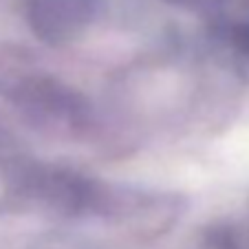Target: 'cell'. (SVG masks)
Wrapping results in <instances>:
<instances>
[{"instance_id": "obj_2", "label": "cell", "mask_w": 249, "mask_h": 249, "mask_svg": "<svg viewBox=\"0 0 249 249\" xmlns=\"http://www.w3.org/2000/svg\"><path fill=\"white\" fill-rule=\"evenodd\" d=\"M16 102L27 115L47 126L77 132L89 126L90 110L80 93L53 80H29L16 90Z\"/></svg>"}, {"instance_id": "obj_5", "label": "cell", "mask_w": 249, "mask_h": 249, "mask_svg": "<svg viewBox=\"0 0 249 249\" xmlns=\"http://www.w3.org/2000/svg\"><path fill=\"white\" fill-rule=\"evenodd\" d=\"M0 137H2V130H0Z\"/></svg>"}, {"instance_id": "obj_3", "label": "cell", "mask_w": 249, "mask_h": 249, "mask_svg": "<svg viewBox=\"0 0 249 249\" xmlns=\"http://www.w3.org/2000/svg\"><path fill=\"white\" fill-rule=\"evenodd\" d=\"M165 2L185 11H198V14H210L225 5V0H165Z\"/></svg>"}, {"instance_id": "obj_1", "label": "cell", "mask_w": 249, "mask_h": 249, "mask_svg": "<svg viewBox=\"0 0 249 249\" xmlns=\"http://www.w3.org/2000/svg\"><path fill=\"white\" fill-rule=\"evenodd\" d=\"M102 0H24V18L40 42L64 47L95 22Z\"/></svg>"}, {"instance_id": "obj_4", "label": "cell", "mask_w": 249, "mask_h": 249, "mask_svg": "<svg viewBox=\"0 0 249 249\" xmlns=\"http://www.w3.org/2000/svg\"><path fill=\"white\" fill-rule=\"evenodd\" d=\"M230 36H231V44H234V49L249 62V20L238 22L234 29H231Z\"/></svg>"}]
</instances>
